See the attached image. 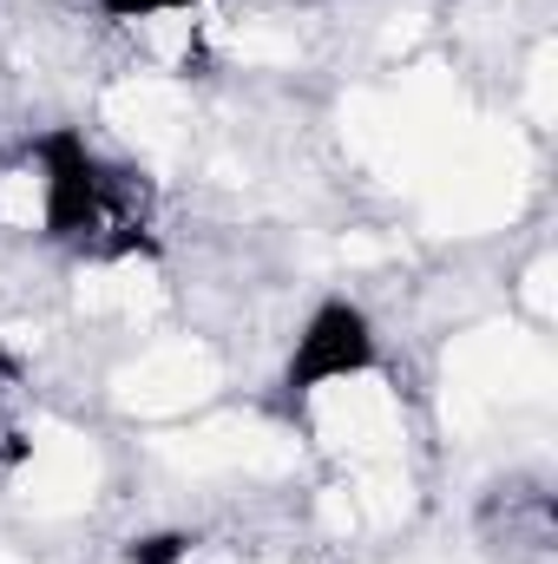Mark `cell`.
Wrapping results in <instances>:
<instances>
[{"mask_svg": "<svg viewBox=\"0 0 558 564\" xmlns=\"http://www.w3.org/2000/svg\"><path fill=\"white\" fill-rule=\"evenodd\" d=\"M40 164V237L46 243H93L106 230V164L79 126H53L33 139Z\"/></svg>", "mask_w": 558, "mask_h": 564, "instance_id": "cell-1", "label": "cell"}, {"mask_svg": "<svg viewBox=\"0 0 558 564\" xmlns=\"http://www.w3.org/2000/svg\"><path fill=\"white\" fill-rule=\"evenodd\" d=\"M382 348H375V322L362 302L348 295H329L309 308L289 361H282V388L289 394H315V388H335V381H355V375H375Z\"/></svg>", "mask_w": 558, "mask_h": 564, "instance_id": "cell-2", "label": "cell"}, {"mask_svg": "<svg viewBox=\"0 0 558 564\" xmlns=\"http://www.w3.org/2000/svg\"><path fill=\"white\" fill-rule=\"evenodd\" d=\"M126 564H184L191 558V532H144V539H126Z\"/></svg>", "mask_w": 558, "mask_h": 564, "instance_id": "cell-3", "label": "cell"}, {"mask_svg": "<svg viewBox=\"0 0 558 564\" xmlns=\"http://www.w3.org/2000/svg\"><path fill=\"white\" fill-rule=\"evenodd\" d=\"M197 7L204 0H99V13L119 20V26L126 20H158V13H197Z\"/></svg>", "mask_w": 558, "mask_h": 564, "instance_id": "cell-4", "label": "cell"}, {"mask_svg": "<svg viewBox=\"0 0 558 564\" xmlns=\"http://www.w3.org/2000/svg\"><path fill=\"white\" fill-rule=\"evenodd\" d=\"M0 459H7V466H20V459H26V440H20V433H7V446H0Z\"/></svg>", "mask_w": 558, "mask_h": 564, "instance_id": "cell-5", "label": "cell"}]
</instances>
